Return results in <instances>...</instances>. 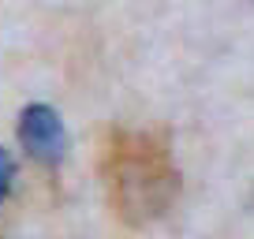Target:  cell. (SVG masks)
I'll return each instance as SVG.
<instances>
[{
  "mask_svg": "<svg viewBox=\"0 0 254 239\" xmlns=\"http://www.w3.org/2000/svg\"><path fill=\"white\" fill-rule=\"evenodd\" d=\"M19 142H23L26 157H34L45 168H56L67 153V131H64L60 112L45 101L26 105L19 112Z\"/></svg>",
  "mask_w": 254,
  "mask_h": 239,
  "instance_id": "obj_2",
  "label": "cell"
},
{
  "mask_svg": "<svg viewBox=\"0 0 254 239\" xmlns=\"http://www.w3.org/2000/svg\"><path fill=\"white\" fill-rule=\"evenodd\" d=\"M11 183H15V161H11L8 150H0V206L11 194Z\"/></svg>",
  "mask_w": 254,
  "mask_h": 239,
  "instance_id": "obj_3",
  "label": "cell"
},
{
  "mask_svg": "<svg viewBox=\"0 0 254 239\" xmlns=\"http://www.w3.org/2000/svg\"><path fill=\"white\" fill-rule=\"evenodd\" d=\"M101 176L112 213L131 228L161 221L180 194L172 150L153 131H116L105 142Z\"/></svg>",
  "mask_w": 254,
  "mask_h": 239,
  "instance_id": "obj_1",
  "label": "cell"
}]
</instances>
